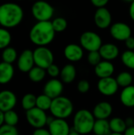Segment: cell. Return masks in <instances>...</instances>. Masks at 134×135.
<instances>
[{"mask_svg":"<svg viewBox=\"0 0 134 135\" xmlns=\"http://www.w3.org/2000/svg\"><path fill=\"white\" fill-rule=\"evenodd\" d=\"M64 86L61 80L51 78L46 82L43 86V94L54 100L62 96Z\"/></svg>","mask_w":134,"mask_h":135,"instance_id":"12","label":"cell"},{"mask_svg":"<svg viewBox=\"0 0 134 135\" xmlns=\"http://www.w3.org/2000/svg\"><path fill=\"white\" fill-rule=\"evenodd\" d=\"M51 24H52V27H53L55 32H64L66 29L67 25H68L67 21L64 17H58L54 18L51 21Z\"/></svg>","mask_w":134,"mask_h":135,"instance_id":"32","label":"cell"},{"mask_svg":"<svg viewBox=\"0 0 134 135\" xmlns=\"http://www.w3.org/2000/svg\"><path fill=\"white\" fill-rule=\"evenodd\" d=\"M12 40L10 32L4 28H0V50L8 47Z\"/></svg>","mask_w":134,"mask_h":135,"instance_id":"30","label":"cell"},{"mask_svg":"<svg viewBox=\"0 0 134 135\" xmlns=\"http://www.w3.org/2000/svg\"><path fill=\"white\" fill-rule=\"evenodd\" d=\"M129 13L130 17L132 19V21H134V1H133L130 5V9H129Z\"/></svg>","mask_w":134,"mask_h":135,"instance_id":"42","label":"cell"},{"mask_svg":"<svg viewBox=\"0 0 134 135\" xmlns=\"http://www.w3.org/2000/svg\"><path fill=\"white\" fill-rule=\"evenodd\" d=\"M32 135H51V134L48 130L45 128H39V129H36L33 131Z\"/></svg>","mask_w":134,"mask_h":135,"instance_id":"40","label":"cell"},{"mask_svg":"<svg viewBox=\"0 0 134 135\" xmlns=\"http://www.w3.org/2000/svg\"><path fill=\"white\" fill-rule=\"evenodd\" d=\"M122 62L125 66L129 69L134 70V51H125L121 56Z\"/></svg>","mask_w":134,"mask_h":135,"instance_id":"31","label":"cell"},{"mask_svg":"<svg viewBox=\"0 0 134 135\" xmlns=\"http://www.w3.org/2000/svg\"><path fill=\"white\" fill-rule=\"evenodd\" d=\"M4 124H5V122H4V112L0 111V127Z\"/></svg>","mask_w":134,"mask_h":135,"instance_id":"44","label":"cell"},{"mask_svg":"<svg viewBox=\"0 0 134 135\" xmlns=\"http://www.w3.org/2000/svg\"><path fill=\"white\" fill-rule=\"evenodd\" d=\"M17 58H18L17 52L14 47L9 46L8 47L2 50V62L9 63V64H12L17 59Z\"/></svg>","mask_w":134,"mask_h":135,"instance_id":"26","label":"cell"},{"mask_svg":"<svg viewBox=\"0 0 134 135\" xmlns=\"http://www.w3.org/2000/svg\"><path fill=\"white\" fill-rule=\"evenodd\" d=\"M17 97L10 90H2L0 92V111L6 112L13 110L17 104Z\"/></svg>","mask_w":134,"mask_h":135,"instance_id":"14","label":"cell"},{"mask_svg":"<svg viewBox=\"0 0 134 135\" xmlns=\"http://www.w3.org/2000/svg\"><path fill=\"white\" fill-rule=\"evenodd\" d=\"M110 34L115 40L125 42L132 36V29L126 23L116 22L110 27Z\"/></svg>","mask_w":134,"mask_h":135,"instance_id":"9","label":"cell"},{"mask_svg":"<svg viewBox=\"0 0 134 135\" xmlns=\"http://www.w3.org/2000/svg\"><path fill=\"white\" fill-rule=\"evenodd\" d=\"M52 103V99L49 97L46 96L45 94H41L36 97V108L44 112L50 110Z\"/></svg>","mask_w":134,"mask_h":135,"instance_id":"29","label":"cell"},{"mask_svg":"<svg viewBox=\"0 0 134 135\" xmlns=\"http://www.w3.org/2000/svg\"><path fill=\"white\" fill-rule=\"evenodd\" d=\"M92 4L97 9L104 8L108 3V0H92Z\"/></svg>","mask_w":134,"mask_h":135,"instance_id":"38","label":"cell"},{"mask_svg":"<svg viewBox=\"0 0 134 135\" xmlns=\"http://www.w3.org/2000/svg\"><path fill=\"white\" fill-rule=\"evenodd\" d=\"M99 52L102 57V59L111 62L112 60H115L118 57L119 48L113 43H107L102 45V47L99 50Z\"/></svg>","mask_w":134,"mask_h":135,"instance_id":"18","label":"cell"},{"mask_svg":"<svg viewBox=\"0 0 134 135\" xmlns=\"http://www.w3.org/2000/svg\"><path fill=\"white\" fill-rule=\"evenodd\" d=\"M28 78L35 83H39L42 81L47 74L46 70H43L38 66H34L28 73Z\"/></svg>","mask_w":134,"mask_h":135,"instance_id":"25","label":"cell"},{"mask_svg":"<svg viewBox=\"0 0 134 135\" xmlns=\"http://www.w3.org/2000/svg\"><path fill=\"white\" fill-rule=\"evenodd\" d=\"M25 117L28 124L36 130L44 128V127L47 125L48 116L44 111L40 110L36 107L29 111H27Z\"/></svg>","mask_w":134,"mask_h":135,"instance_id":"8","label":"cell"},{"mask_svg":"<svg viewBox=\"0 0 134 135\" xmlns=\"http://www.w3.org/2000/svg\"><path fill=\"white\" fill-rule=\"evenodd\" d=\"M94 22L100 29H106L111 26L112 16L108 9L106 7L97 9L94 14Z\"/></svg>","mask_w":134,"mask_h":135,"instance_id":"13","label":"cell"},{"mask_svg":"<svg viewBox=\"0 0 134 135\" xmlns=\"http://www.w3.org/2000/svg\"><path fill=\"white\" fill-rule=\"evenodd\" d=\"M21 106L26 112L36 108V97L33 93H26L21 99Z\"/></svg>","mask_w":134,"mask_h":135,"instance_id":"28","label":"cell"},{"mask_svg":"<svg viewBox=\"0 0 134 135\" xmlns=\"http://www.w3.org/2000/svg\"><path fill=\"white\" fill-rule=\"evenodd\" d=\"M0 135H19V131L16 127L4 124L0 127Z\"/></svg>","mask_w":134,"mask_h":135,"instance_id":"35","label":"cell"},{"mask_svg":"<svg viewBox=\"0 0 134 135\" xmlns=\"http://www.w3.org/2000/svg\"><path fill=\"white\" fill-rule=\"evenodd\" d=\"M96 119L92 112L87 109L77 111L73 119V129L81 135H87L93 131Z\"/></svg>","mask_w":134,"mask_h":135,"instance_id":"3","label":"cell"},{"mask_svg":"<svg viewBox=\"0 0 134 135\" xmlns=\"http://www.w3.org/2000/svg\"><path fill=\"white\" fill-rule=\"evenodd\" d=\"M77 76L76 67L73 64H67L61 69L60 78L63 84L72 83Z\"/></svg>","mask_w":134,"mask_h":135,"instance_id":"21","label":"cell"},{"mask_svg":"<svg viewBox=\"0 0 134 135\" xmlns=\"http://www.w3.org/2000/svg\"><path fill=\"white\" fill-rule=\"evenodd\" d=\"M125 45L126 47V48L129 51H133L134 50V37L131 36L130 37L128 40H126L125 41Z\"/></svg>","mask_w":134,"mask_h":135,"instance_id":"39","label":"cell"},{"mask_svg":"<svg viewBox=\"0 0 134 135\" xmlns=\"http://www.w3.org/2000/svg\"><path fill=\"white\" fill-rule=\"evenodd\" d=\"M46 71H47V74L51 78H56L58 76H60L61 70L56 64H52L46 70Z\"/></svg>","mask_w":134,"mask_h":135,"instance_id":"37","label":"cell"},{"mask_svg":"<svg viewBox=\"0 0 134 135\" xmlns=\"http://www.w3.org/2000/svg\"><path fill=\"white\" fill-rule=\"evenodd\" d=\"M133 80V78L132 74L127 71L121 72L120 74H118V76L116 78V81L118 82V86L122 87L123 89L132 85Z\"/></svg>","mask_w":134,"mask_h":135,"instance_id":"27","label":"cell"},{"mask_svg":"<svg viewBox=\"0 0 134 135\" xmlns=\"http://www.w3.org/2000/svg\"><path fill=\"white\" fill-rule=\"evenodd\" d=\"M113 112L112 105L107 101H101L95 105L92 114L96 119H107Z\"/></svg>","mask_w":134,"mask_h":135,"instance_id":"17","label":"cell"},{"mask_svg":"<svg viewBox=\"0 0 134 135\" xmlns=\"http://www.w3.org/2000/svg\"><path fill=\"white\" fill-rule=\"evenodd\" d=\"M33 58L36 66L43 70L54 64V54L47 47H37L33 51Z\"/></svg>","mask_w":134,"mask_h":135,"instance_id":"7","label":"cell"},{"mask_svg":"<svg viewBox=\"0 0 134 135\" xmlns=\"http://www.w3.org/2000/svg\"><path fill=\"white\" fill-rule=\"evenodd\" d=\"M50 112L54 118L66 119L73 114V104L68 97L61 96L52 100Z\"/></svg>","mask_w":134,"mask_h":135,"instance_id":"4","label":"cell"},{"mask_svg":"<svg viewBox=\"0 0 134 135\" xmlns=\"http://www.w3.org/2000/svg\"><path fill=\"white\" fill-rule=\"evenodd\" d=\"M109 135H123V134H118V133H113V132H111Z\"/></svg>","mask_w":134,"mask_h":135,"instance_id":"46","label":"cell"},{"mask_svg":"<svg viewBox=\"0 0 134 135\" xmlns=\"http://www.w3.org/2000/svg\"><path fill=\"white\" fill-rule=\"evenodd\" d=\"M92 132L96 135H109L111 133L107 119H96Z\"/></svg>","mask_w":134,"mask_h":135,"instance_id":"23","label":"cell"},{"mask_svg":"<svg viewBox=\"0 0 134 135\" xmlns=\"http://www.w3.org/2000/svg\"><path fill=\"white\" fill-rule=\"evenodd\" d=\"M87 60L90 65L96 66L102 61V57L99 51H92V52H88L87 56Z\"/></svg>","mask_w":134,"mask_h":135,"instance_id":"34","label":"cell"},{"mask_svg":"<svg viewBox=\"0 0 134 135\" xmlns=\"http://www.w3.org/2000/svg\"><path fill=\"white\" fill-rule=\"evenodd\" d=\"M103 44L102 38L95 32L86 31L80 36V45L84 50L88 52L99 51Z\"/></svg>","mask_w":134,"mask_h":135,"instance_id":"5","label":"cell"},{"mask_svg":"<svg viewBox=\"0 0 134 135\" xmlns=\"http://www.w3.org/2000/svg\"><path fill=\"white\" fill-rule=\"evenodd\" d=\"M48 131L51 135H68L71 128L66 119H55L48 125Z\"/></svg>","mask_w":134,"mask_h":135,"instance_id":"15","label":"cell"},{"mask_svg":"<svg viewBox=\"0 0 134 135\" xmlns=\"http://www.w3.org/2000/svg\"><path fill=\"white\" fill-rule=\"evenodd\" d=\"M68 135H81L79 133H77V131H75L73 129H71V131H70V134Z\"/></svg>","mask_w":134,"mask_h":135,"instance_id":"45","label":"cell"},{"mask_svg":"<svg viewBox=\"0 0 134 135\" xmlns=\"http://www.w3.org/2000/svg\"><path fill=\"white\" fill-rule=\"evenodd\" d=\"M24 18L22 7L13 2L0 5V25L4 28H13L19 25Z\"/></svg>","mask_w":134,"mask_h":135,"instance_id":"1","label":"cell"},{"mask_svg":"<svg viewBox=\"0 0 134 135\" xmlns=\"http://www.w3.org/2000/svg\"><path fill=\"white\" fill-rule=\"evenodd\" d=\"M123 135H134V127L127 128Z\"/></svg>","mask_w":134,"mask_h":135,"instance_id":"43","label":"cell"},{"mask_svg":"<svg viewBox=\"0 0 134 135\" xmlns=\"http://www.w3.org/2000/svg\"><path fill=\"white\" fill-rule=\"evenodd\" d=\"M92 135H96V134H92Z\"/></svg>","mask_w":134,"mask_h":135,"instance_id":"47","label":"cell"},{"mask_svg":"<svg viewBox=\"0 0 134 135\" xmlns=\"http://www.w3.org/2000/svg\"><path fill=\"white\" fill-rule=\"evenodd\" d=\"M4 122L6 125L16 127L19 122V116L17 113L13 110L6 112L4 113Z\"/></svg>","mask_w":134,"mask_h":135,"instance_id":"33","label":"cell"},{"mask_svg":"<svg viewBox=\"0 0 134 135\" xmlns=\"http://www.w3.org/2000/svg\"><path fill=\"white\" fill-rule=\"evenodd\" d=\"M51 21H37L30 29L29 39L37 47H47L54 39Z\"/></svg>","mask_w":134,"mask_h":135,"instance_id":"2","label":"cell"},{"mask_svg":"<svg viewBox=\"0 0 134 135\" xmlns=\"http://www.w3.org/2000/svg\"><path fill=\"white\" fill-rule=\"evenodd\" d=\"M54 13L53 6L44 1H37L32 6V14L37 21H51Z\"/></svg>","mask_w":134,"mask_h":135,"instance_id":"6","label":"cell"},{"mask_svg":"<svg viewBox=\"0 0 134 135\" xmlns=\"http://www.w3.org/2000/svg\"><path fill=\"white\" fill-rule=\"evenodd\" d=\"M14 75V68L12 64L0 62V84L6 85L11 81Z\"/></svg>","mask_w":134,"mask_h":135,"instance_id":"20","label":"cell"},{"mask_svg":"<svg viewBox=\"0 0 134 135\" xmlns=\"http://www.w3.org/2000/svg\"><path fill=\"white\" fill-rule=\"evenodd\" d=\"M120 101L126 108L134 107V85L124 88L120 94Z\"/></svg>","mask_w":134,"mask_h":135,"instance_id":"22","label":"cell"},{"mask_svg":"<svg viewBox=\"0 0 134 135\" xmlns=\"http://www.w3.org/2000/svg\"><path fill=\"white\" fill-rule=\"evenodd\" d=\"M125 122H126V127L127 128L129 127H134V119L132 117H128L125 119Z\"/></svg>","mask_w":134,"mask_h":135,"instance_id":"41","label":"cell"},{"mask_svg":"<svg viewBox=\"0 0 134 135\" xmlns=\"http://www.w3.org/2000/svg\"><path fill=\"white\" fill-rule=\"evenodd\" d=\"M118 85L116 78L113 77L100 79L97 83V89L99 92L105 97H112L118 90Z\"/></svg>","mask_w":134,"mask_h":135,"instance_id":"10","label":"cell"},{"mask_svg":"<svg viewBox=\"0 0 134 135\" xmlns=\"http://www.w3.org/2000/svg\"><path fill=\"white\" fill-rule=\"evenodd\" d=\"M114 73L115 66L111 62L102 60L96 66H95V74L100 79L111 78Z\"/></svg>","mask_w":134,"mask_h":135,"instance_id":"19","label":"cell"},{"mask_svg":"<svg viewBox=\"0 0 134 135\" xmlns=\"http://www.w3.org/2000/svg\"><path fill=\"white\" fill-rule=\"evenodd\" d=\"M17 68L21 72L28 73L35 65L33 58V51L30 49L24 50L17 58Z\"/></svg>","mask_w":134,"mask_h":135,"instance_id":"11","label":"cell"},{"mask_svg":"<svg viewBox=\"0 0 134 135\" xmlns=\"http://www.w3.org/2000/svg\"><path fill=\"white\" fill-rule=\"evenodd\" d=\"M64 56L70 62H78L84 56V49L76 44H67L64 48Z\"/></svg>","mask_w":134,"mask_h":135,"instance_id":"16","label":"cell"},{"mask_svg":"<svg viewBox=\"0 0 134 135\" xmlns=\"http://www.w3.org/2000/svg\"><path fill=\"white\" fill-rule=\"evenodd\" d=\"M77 89L79 93H86L90 89V83L88 81H87L85 79H82V80L78 81L77 85Z\"/></svg>","mask_w":134,"mask_h":135,"instance_id":"36","label":"cell"},{"mask_svg":"<svg viewBox=\"0 0 134 135\" xmlns=\"http://www.w3.org/2000/svg\"><path fill=\"white\" fill-rule=\"evenodd\" d=\"M111 131L113 133H118V134H124L126 131L127 127L125 122V119L120 117H115L112 118L109 121Z\"/></svg>","mask_w":134,"mask_h":135,"instance_id":"24","label":"cell"}]
</instances>
